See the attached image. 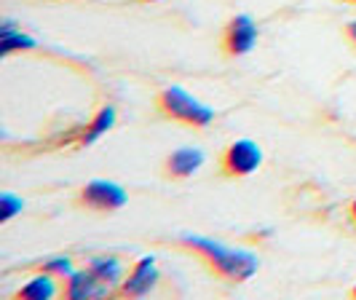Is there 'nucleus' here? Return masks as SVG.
Masks as SVG:
<instances>
[{
	"label": "nucleus",
	"instance_id": "1",
	"mask_svg": "<svg viewBox=\"0 0 356 300\" xmlns=\"http://www.w3.org/2000/svg\"><path fill=\"white\" fill-rule=\"evenodd\" d=\"M179 244L188 247L193 255H198L214 274H220L228 282H250L252 276L257 274V268H260V260H257L254 252L241 247H231L225 242H214V239H207V236L179 233Z\"/></svg>",
	"mask_w": 356,
	"mask_h": 300
},
{
	"label": "nucleus",
	"instance_id": "2",
	"mask_svg": "<svg viewBox=\"0 0 356 300\" xmlns=\"http://www.w3.org/2000/svg\"><path fill=\"white\" fill-rule=\"evenodd\" d=\"M156 105H159L161 116L169 118V121H179V124L196 126L204 129L214 121V110L209 105H204L196 94H191L188 88L182 86H166L159 91L156 97Z\"/></svg>",
	"mask_w": 356,
	"mask_h": 300
},
{
	"label": "nucleus",
	"instance_id": "3",
	"mask_svg": "<svg viewBox=\"0 0 356 300\" xmlns=\"http://www.w3.org/2000/svg\"><path fill=\"white\" fill-rule=\"evenodd\" d=\"M126 201H129V196H126L124 185H118L113 180H89L78 194V204L91 212H118L126 207Z\"/></svg>",
	"mask_w": 356,
	"mask_h": 300
},
{
	"label": "nucleus",
	"instance_id": "4",
	"mask_svg": "<svg viewBox=\"0 0 356 300\" xmlns=\"http://www.w3.org/2000/svg\"><path fill=\"white\" fill-rule=\"evenodd\" d=\"M260 166H263V148L254 140L231 142L220 156V169L225 177H250Z\"/></svg>",
	"mask_w": 356,
	"mask_h": 300
},
{
	"label": "nucleus",
	"instance_id": "5",
	"mask_svg": "<svg viewBox=\"0 0 356 300\" xmlns=\"http://www.w3.org/2000/svg\"><path fill=\"white\" fill-rule=\"evenodd\" d=\"M257 38H260V30L254 19L250 14H238L222 30V52L228 56H244L257 46Z\"/></svg>",
	"mask_w": 356,
	"mask_h": 300
},
{
	"label": "nucleus",
	"instance_id": "6",
	"mask_svg": "<svg viewBox=\"0 0 356 300\" xmlns=\"http://www.w3.org/2000/svg\"><path fill=\"white\" fill-rule=\"evenodd\" d=\"M156 284H159V263H156L153 255H145L129 268V274H126L118 292L126 295V298H145V295H150L156 290Z\"/></svg>",
	"mask_w": 356,
	"mask_h": 300
},
{
	"label": "nucleus",
	"instance_id": "7",
	"mask_svg": "<svg viewBox=\"0 0 356 300\" xmlns=\"http://www.w3.org/2000/svg\"><path fill=\"white\" fill-rule=\"evenodd\" d=\"M207 161V153L201 148H193V145H182L177 150H172L166 161H163V172L172 180H188L193 177L204 166Z\"/></svg>",
	"mask_w": 356,
	"mask_h": 300
},
{
	"label": "nucleus",
	"instance_id": "8",
	"mask_svg": "<svg viewBox=\"0 0 356 300\" xmlns=\"http://www.w3.org/2000/svg\"><path fill=\"white\" fill-rule=\"evenodd\" d=\"M65 295L72 300H86V298H102V295H107L110 290H107L105 284L99 282L97 276H94V271H91L89 265L83 268V271H72L70 276L65 279Z\"/></svg>",
	"mask_w": 356,
	"mask_h": 300
},
{
	"label": "nucleus",
	"instance_id": "9",
	"mask_svg": "<svg viewBox=\"0 0 356 300\" xmlns=\"http://www.w3.org/2000/svg\"><path fill=\"white\" fill-rule=\"evenodd\" d=\"M89 268L94 271V276L105 284L110 292H113V290H121L126 274H129L124 260H121L118 255H97V258H91L89 260Z\"/></svg>",
	"mask_w": 356,
	"mask_h": 300
},
{
	"label": "nucleus",
	"instance_id": "10",
	"mask_svg": "<svg viewBox=\"0 0 356 300\" xmlns=\"http://www.w3.org/2000/svg\"><path fill=\"white\" fill-rule=\"evenodd\" d=\"M35 46H38L35 38L22 33L11 19L3 22V27H0V56H8V54L14 52H27V49H35Z\"/></svg>",
	"mask_w": 356,
	"mask_h": 300
},
{
	"label": "nucleus",
	"instance_id": "11",
	"mask_svg": "<svg viewBox=\"0 0 356 300\" xmlns=\"http://www.w3.org/2000/svg\"><path fill=\"white\" fill-rule=\"evenodd\" d=\"M17 295L19 298H24V300H51V298H56V295H59L56 276L46 274V271H40V274H35L27 284H22V287H19Z\"/></svg>",
	"mask_w": 356,
	"mask_h": 300
},
{
	"label": "nucleus",
	"instance_id": "12",
	"mask_svg": "<svg viewBox=\"0 0 356 300\" xmlns=\"http://www.w3.org/2000/svg\"><path fill=\"white\" fill-rule=\"evenodd\" d=\"M115 118H118V113H115V107L113 105L99 107V110L94 113V118L86 124V129H83V134H81V145H94L102 134H107V132L115 126Z\"/></svg>",
	"mask_w": 356,
	"mask_h": 300
},
{
	"label": "nucleus",
	"instance_id": "13",
	"mask_svg": "<svg viewBox=\"0 0 356 300\" xmlns=\"http://www.w3.org/2000/svg\"><path fill=\"white\" fill-rule=\"evenodd\" d=\"M40 271H46V274H51V276H59V279H67L72 271H75V265L67 255H56V258H49V260H43L40 263Z\"/></svg>",
	"mask_w": 356,
	"mask_h": 300
},
{
	"label": "nucleus",
	"instance_id": "14",
	"mask_svg": "<svg viewBox=\"0 0 356 300\" xmlns=\"http://www.w3.org/2000/svg\"><path fill=\"white\" fill-rule=\"evenodd\" d=\"M24 210V201L17 198L14 194H3L0 196V223H8L11 217H17Z\"/></svg>",
	"mask_w": 356,
	"mask_h": 300
},
{
	"label": "nucleus",
	"instance_id": "15",
	"mask_svg": "<svg viewBox=\"0 0 356 300\" xmlns=\"http://www.w3.org/2000/svg\"><path fill=\"white\" fill-rule=\"evenodd\" d=\"M346 35H348V40H351V43L356 46V19L351 22V24H348V27H346Z\"/></svg>",
	"mask_w": 356,
	"mask_h": 300
},
{
	"label": "nucleus",
	"instance_id": "16",
	"mask_svg": "<svg viewBox=\"0 0 356 300\" xmlns=\"http://www.w3.org/2000/svg\"><path fill=\"white\" fill-rule=\"evenodd\" d=\"M348 214H351V220H354V226H356V196H354V201H351V207H348Z\"/></svg>",
	"mask_w": 356,
	"mask_h": 300
},
{
	"label": "nucleus",
	"instance_id": "17",
	"mask_svg": "<svg viewBox=\"0 0 356 300\" xmlns=\"http://www.w3.org/2000/svg\"><path fill=\"white\" fill-rule=\"evenodd\" d=\"M140 3H161V0H140Z\"/></svg>",
	"mask_w": 356,
	"mask_h": 300
},
{
	"label": "nucleus",
	"instance_id": "18",
	"mask_svg": "<svg viewBox=\"0 0 356 300\" xmlns=\"http://www.w3.org/2000/svg\"><path fill=\"white\" fill-rule=\"evenodd\" d=\"M351 295H354V298H356V284H354V290H351Z\"/></svg>",
	"mask_w": 356,
	"mask_h": 300
},
{
	"label": "nucleus",
	"instance_id": "19",
	"mask_svg": "<svg viewBox=\"0 0 356 300\" xmlns=\"http://www.w3.org/2000/svg\"><path fill=\"white\" fill-rule=\"evenodd\" d=\"M346 3H356V0H346Z\"/></svg>",
	"mask_w": 356,
	"mask_h": 300
}]
</instances>
